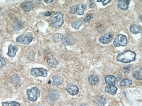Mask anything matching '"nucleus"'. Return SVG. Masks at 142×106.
<instances>
[{"label": "nucleus", "instance_id": "nucleus-1", "mask_svg": "<svg viewBox=\"0 0 142 106\" xmlns=\"http://www.w3.org/2000/svg\"><path fill=\"white\" fill-rule=\"evenodd\" d=\"M136 59V54L131 50H126L125 52L118 54L117 56V61L123 63H130Z\"/></svg>", "mask_w": 142, "mask_h": 106}, {"label": "nucleus", "instance_id": "nucleus-2", "mask_svg": "<svg viewBox=\"0 0 142 106\" xmlns=\"http://www.w3.org/2000/svg\"><path fill=\"white\" fill-rule=\"evenodd\" d=\"M64 16L61 13L57 12L52 15L49 19V23L52 27L58 28L64 23Z\"/></svg>", "mask_w": 142, "mask_h": 106}, {"label": "nucleus", "instance_id": "nucleus-3", "mask_svg": "<svg viewBox=\"0 0 142 106\" xmlns=\"http://www.w3.org/2000/svg\"><path fill=\"white\" fill-rule=\"evenodd\" d=\"M33 39V36L32 33H26L18 36L16 39V42L22 44L28 45L32 42Z\"/></svg>", "mask_w": 142, "mask_h": 106}, {"label": "nucleus", "instance_id": "nucleus-4", "mask_svg": "<svg viewBox=\"0 0 142 106\" xmlns=\"http://www.w3.org/2000/svg\"><path fill=\"white\" fill-rule=\"evenodd\" d=\"M26 94L28 99L33 102L37 100L40 96V92L38 88L36 87H33L31 89H29L26 91Z\"/></svg>", "mask_w": 142, "mask_h": 106}, {"label": "nucleus", "instance_id": "nucleus-5", "mask_svg": "<svg viewBox=\"0 0 142 106\" xmlns=\"http://www.w3.org/2000/svg\"><path fill=\"white\" fill-rule=\"evenodd\" d=\"M127 39L125 35L119 34L116 38L114 41L113 44L115 47L125 46L127 43Z\"/></svg>", "mask_w": 142, "mask_h": 106}, {"label": "nucleus", "instance_id": "nucleus-6", "mask_svg": "<svg viewBox=\"0 0 142 106\" xmlns=\"http://www.w3.org/2000/svg\"><path fill=\"white\" fill-rule=\"evenodd\" d=\"M31 74L32 75L38 77H46L47 75V70L43 68H33L31 70Z\"/></svg>", "mask_w": 142, "mask_h": 106}, {"label": "nucleus", "instance_id": "nucleus-7", "mask_svg": "<svg viewBox=\"0 0 142 106\" xmlns=\"http://www.w3.org/2000/svg\"><path fill=\"white\" fill-rule=\"evenodd\" d=\"M113 39V35L112 34L107 33L101 37L99 39V42L103 44H107L111 42L112 40Z\"/></svg>", "mask_w": 142, "mask_h": 106}, {"label": "nucleus", "instance_id": "nucleus-8", "mask_svg": "<svg viewBox=\"0 0 142 106\" xmlns=\"http://www.w3.org/2000/svg\"><path fill=\"white\" fill-rule=\"evenodd\" d=\"M66 90L68 92V93L70 94L71 95H75L78 93V87L77 86L75 85H68Z\"/></svg>", "mask_w": 142, "mask_h": 106}, {"label": "nucleus", "instance_id": "nucleus-9", "mask_svg": "<svg viewBox=\"0 0 142 106\" xmlns=\"http://www.w3.org/2000/svg\"><path fill=\"white\" fill-rule=\"evenodd\" d=\"M47 63L50 67L55 68L58 64V62L53 55H50L47 58Z\"/></svg>", "mask_w": 142, "mask_h": 106}, {"label": "nucleus", "instance_id": "nucleus-10", "mask_svg": "<svg viewBox=\"0 0 142 106\" xmlns=\"http://www.w3.org/2000/svg\"><path fill=\"white\" fill-rule=\"evenodd\" d=\"M18 51V47L16 45H13L12 44H10L8 47V50L7 52V55L11 58H14Z\"/></svg>", "mask_w": 142, "mask_h": 106}, {"label": "nucleus", "instance_id": "nucleus-11", "mask_svg": "<svg viewBox=\"0 0 142 106\" xmlns=\"http://www.w3.org/2000/svg\"><path fill=\"white\" fill-rule=\"evenodd\" d=\"M33 4L30 1H26L23 3L21 6L22 10L24 11H29L33 9Z\"/></svg>", "mask_w": 142, "mask_h": 106}, {"label": "nucleus", "instance_id": "nucleus-12", "mask_svg": "<svg viewBox=\"0 0 142 106\" xmlns=\"http://www.w3.org/2000/svg\"><path fill=\"white\" fill-rule=\"evenodd\" d=\"M117 88L115 85H108L106 86L105 89V91L106 93L111 94V95H115L116 94L117 91Z\"/></svg>", "mask_w": 142, "mask_h": 106}, {"label": "nucleus", "instance_id": "nucleus-13", "mask_svg": "<svg viewBox=\"0 0 142 106\" xmlns=\"http://www.w3.org/2000/svg\"><path fill=\"white\" fill-rule=\"evenodd\" d=\"M53 84L56 86H58L64 83V79L59 75H55L53 77Z\"/></svg>", "mask_w": 142, "mask_h": 106}, {"label": "nucleus", "instance_id": "nucleus-14", "mask_svg": "<svg viewBox=\"0 0 142 106\" xmlns=\"http://www.w3.org/2000/svg\"><path fill=\"white\" fill-rule=\"evenodd\" d=\"M129 4V0H118V7L122 10H127Z\"/></svg>", "mask_w": 142, "mask_h": 106}, {"label": "nucleus", "instance_id": "nucleus-15", "mask_svg": "<svg viewBox=\"0 0 142 106\" xmlns=\"http://www.w3.org/2000/svg\"><path fill=\"white\" fill-rule=\"evenodd\" d=\"M48 97L50 101H57L60 97V94L56 90H53L49 94Z\"/></svg>", "mask_w": 142, "mask_h": 106}, {"label": "nucleus", "instance_id": "nucleus-16", "mask_svg": "<svg viewBox=\"0 0 142 106\" xmlns=\"http://www.w3.org/2000/svg\"><path fill=\"white\" fill-rule=\"evenodd\" d=\"M106 83L107 85H115L116 82V78L114 76L108 75L105 77Z\"/></svg>", "mask_w": 142, "mask_h": 106}, {"label": "nucleus", "instance_id": "nucleus-17", "mask_svg": "<svg viewBox=\"0 0 142 106\" xmlns=\"http://www.w3.org/2000/svg\"><path fill=\"white\" fill-rule=\"evenodd\" d=\"M64 37V35L60 33H55L52 35L53 41L56 43L62 42Z\"/></svg>", "mask_w": 142, "mask_h": 106}, {"label": "nucleus", "instance_id": "nucleus-18", "mask_svg": "<svg viewBox=\"0 0 142 106\" xmlns=\"http://www.w3.org/2000/svg\"><path fill=\"white\" fill-rule=\"evenodd\" d=\"M63 43L65 46H68L73 44L74 43V41L72 38L69 36L64 37L62 40Z\"/></svg>", "mask_w": 142, "mask_h": 106}, {"label": "nucleus", "instance_id": "nucleus-19", "mask_svg": "<svg viewBox=\"0 0 142 106\" xmlns=\"http://www.w3.org/2000/svg\"><path fill=\"white\" fill-rule=\"evenodd\" d=\"M24 27L23 23L20 21L15 22L12 25V28L15 31H19Z\"/></svg>", "mask_w": 142, "mask_h": 106}, {"label": "nucleus", "instance_id": "nucleus-20", "mask_svg": "<svg viewBox=\"0 0 142 106\" xmlns=\"http://www.w3.org/2000/svg\"><path fill=\"white\" fill-rule=\"evenodd\" d=\"M88 81L91 85H95L99 83V79L98 76L93 74L88 77Z\"/></svg>", "mask_w": 142, "mask_h": 106}, {"label": "nucleus", "instance_id": "nucleus-21", "mask_svg": "<svg viewBox=\"0 0 142 106\" xmlns=\"http://www.w3.org/2000/svg\"><path fill=\"white\" fill-rule=\"evenodd\" d=\"M86 7L85 4H79L76 7V14L79 15H82L84 14V10Z\"/></svg>", "mask_w": 142, "mask_h": 106}, {"label": "nucleus", "instance_id": "nucleus-22", "mask_svg": "<svg viewBox=\"0 0 142 106\" xmlns=\"http://www.w3.org/2000/svg\"><path fill=\"white\" fill-rule=\"evenodd\" d=\"M11 81L13 84L15 85H19L21 83V79L18 74H14L11 77Z\"/></svg>", "mask_w": 142, "mask_h": 106}, {"label": "nucleus", "instance_id": "nucleus-23", "mask_svg": "<svg viewBox=\"0 0 142 106\" xmlns=\"http://www.w3.org/2000/svg\"><path fill=\"white\" fill-rule=\"evenodd\" d=\"M95 101L98 106H104L106 103V99L102 97H97L95 99Z\"/></svg>", "mask_w": 142, "mask_h": 106}, {"label": "nucleus", "instance_id": "nucleus-24", "mask_svg": "<svg viewBox=\"0 0 142 106\" xmlns=\"http://www.w3.org/2000/svg\"><path fill=\"white\" fill-rule=\"evenodd\" d=\"M130 31L133 34H137L141 33V28L138 25L133 24L130 27Z\"/></svg>", "mask_w": 142, "mask_h": 106}, {"label": "nucleus", "instance_id": "nucleus-25", "mask_svg": "<svg viewBox=\"0 0 142 106\" xmlns=\"http://www.w3.org/2000/svg\"><path fill=\"white\" fill-rule=\"evenodd\" d=\"M133 81L131 80L128 79H124L120 83V86H130L132 85Z\"/></svg>", "mask_w": 142, "mask_h": 106}, {"label": "nucleus", "instance_id": "nucleus-26", "mask_svg": "<svg viewBox=\"0 0 142 106\" xmlns=\"http://www.w3.org/2000/svg\"><path fill=\"white\" fill-rule=\"evenodd\" d=\"M133 77L137 79L138 80H142V70H137L133 73Z\"/></svg>", "mask_w": 142, "mask_h": 106}, {"label": "nucleus", "instance_id": "nucleus-27", "mask_svg": "<svg viewBox=\"0 0 142 106\" xmlns=\"http://www.w3.org/2000/svg\"><path fill=\"white\" fill-rule=\"evenodd\" d=\"M2 106H20L18 103L15 101L9 102H3L2 103Z\"/></svg>", "mask_w": 142, "mask_h": 106}, {"label": "nucleus", "instance_id": "nucleus-28", "mask_svg": "<svg viewBox=\"0 0 142 106\" xmlns=\"http://www.w3.org/2000/svg\"><path fill=\"white\" fill-rule=\"evenodd\" d=\"M82 24V22L80 20H76L72 23V27L76 30L80 28V26Z\"/></svg>", "mask_w": 142, "mask_h": 106}, {"label": "nucleus", "instance_id": "nucleus-29", "mask_svg": "<svg viewBox=\"0 0 142 106\" xmlns=\"http://www.w3.org/2000/svg\"><path fill=\"white\" fill-rule=\"evenodd\" d=\"M35 53L33 51L29 52L27 55L28 59L30 61H33L35 58Z\"/></svg>", "mask_w": 142, "mask_h": 106}, {"label": "nucleus", "instance_id": "nucleus-30", "mask_svg": "<svg viewBox=\"0 0 142 106\" xmlns=\"http://www.w3.org/2000/svg\"><path fill=\"white\" fill-rule=\"evenodd\" d=\"M6 64L5 60L2 56L0 55V68H2Z\"/></svg>", "mask_w": 142, "mask_h": 106}, {"label": "nucleus", "instance_id": "nucleus-31", "mask_svg": "<svg viewBox=\"0 0 142 106\" xmlns=\"http://www.w3.org/2000/svg\"><path fill=\"white\" fill-rule=\"evenodd\" d=\"M93 16L92 14H90L88 16L86 17L84 19V22L85 23H88L90 21H91V19L93 18Z\"/></svg>", "mask_w": 142, "mask_h": 106}, {"label": "nucleus", "instance_id": "nucleus-32", "mask_svg": "<svg viewBox=\"0 0 142 106\" xmlns=\"http://www.w3.org/2000/svg\"><path fill=\"white\" fill-rule=\"evenodd\" d=\"M70 13L72 14H74L76 11V7L75 6H73L70 8Z\"/></svg>", "mask_w": 142, "mask_h": 106}, {"label": "nucleus", "instance_id": "nucleus-33", "mask_svg": "<svg viewBox=\"0 0 142 106\" xmlns=\"http://www.w3.org/2000/svg\"><path fill=\"white\" fill-rule=\"evenodd\" d=\"M98 2H102L103 3V5L104 6L106 5L109 2H111V0H97Z\"/></svg>", "mask_w": 142, "mask_h": 106}, {"label": "nucleus", "instance_id": "nucleus-34", "mask_svg": "<svg viewBox=\"0 0 142 106\" xmlns=\"http://www.w3.org/2000/svg\"><path fill=\"white\" fill-rule=\"evenodd\" d=\"M95 4L92 0L90 1L89 3V7L90 8H93L94 7H95Z\"/></svg>", "mask_w": 142, "mask_h": 106}, {"label": "nucleus", "instance_id": "nucleus-35", "mask_svg": "<svg viewBox=\"0 0 142 106\" xmlns=\"http://www.w3.org/2000/svg\"><path fill=\"white\" fill-rule=\"evenodd\" d=\"M52 15V14H51V13L50 12H49V11H46L45 13V16L46 17H48L49 16H50Z\"/></svg>", "mask_w": 142, "mask_h": 106}, {"label": "nucleus", "instance_id": "nucleus-36", "mask_svg": "<svg viewBox=\"0 0 142 106\" xmlns=\"http://www.w3.org/2000/svg\"><path fill=\"white\" fill-rule=\"evenodd\" d=\"M44 1L46 3V4H49V3H51L52 2H53V0H44Z\"/></svg>", "mask_w": 142, "mask_h": 106}]
</instances>
